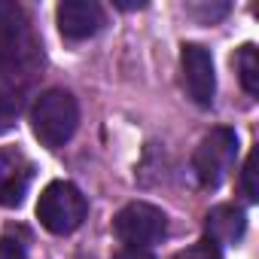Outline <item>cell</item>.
<instances>
[{"instance_id": "1", "label": "cell", "mask_w": 259, "mask_h": 259, "mask_svg": "<svg viewBox=\"0 0 259 259\" xmlns=\"http://www.w3.org/2000/svg\"><path fill=\"white\" fill-rule=\"evenodd\" d=\"M40 64L43 52L28 13L13 0H0V92L22 95V89L34 79Z\"/></svg>"}, {"instance_id": "6", "label": "cell", "mask_w": 259, "mask_h": 259, "mask_svg": "<svg viewBox=\"0 0 259 259\" xmlns=\"http://www.w3.org/2000/svg\"><path fill=\"white\" fill-rule=\"evenodd\" d=\"M183 67V89L198 107H210L217 95V73H213V55L201 43H183L180 52Z\"/></svg>"}, {"instance_id": "11", "label": "cell", "mask_w": 259, "mask_h": 259, "mask_svg": "<svg viewBox=\"0 0 259 259\" xmlns=\"http://www.w3.org/2000/svg\"><path fill=\"white\" fill-rule=\"evenodd\" d=\"M22 113V95L19 92H0V135H7Z\"/></svg>"}, {"instance_id": "3", "label": "cell", "mask_w": 259, "mask_h": 259, "mask_svg": "<svg viewBox=\"0 0 259 259\" xmlns=\"http://www.w3.org/2000/svg\"><path fill=\"white\" fill-rule=\"evenodd\" d=\"M89 217V201L85 195L67 183V180H55L40 192L37 201V220L46 232L52 235H70L82 226V220Z\"/></svg>"}, {"instance_id": "15", "label": "cell", "mask_w": 259, "mask_h": 259, "mask_svg": "<svg viewBox=\"0 0 259 259\" xmlns=\"http://www.w3.org/2000/svg\"><path fill=\"white\" fill-rule=\"evenodd\" d=\"M192 16H201V22H217L220 16L229 13V4H220V7H189Z\"/></svg>"}, {"instance_id": "7", "label": "cell", "mask_w": 259, "mask_h": 259, "mask_svg": "<svg viewBox=\"0 0 259 259\" xmlns=\"http://www.w3.org/2000/svg\"><path fill=\"white\" fill-rule=\"evenodd\" d=\"M31 177H34V165L22 150L0 147V204L4 207L22 204Z\"/></svg>"}, {"instance_id": "8", "label": "cell", "mask_w": 259, "mask_h": 259, "mask_svg": "<svg viewBox=\"0 0 259 259\" xmlns=\"http://www.w3.org/2000/svg\"><path fill=\"white\" fill-rule=\"evenodd\" d=\"M58 31L67 40H89L104 28V10L95 0H64L55 10Z\"/></svg>"}, {"instance_id": "5", "label": "cell", "mask_w": 259, "mask_h": 259, "mask_svg": "<svg viewBox=\"0 0 259 259\" xmlns=\"http://www.w3.org/2000/svg\"><path fill=\"white\" fill-rule=\"evenodd\" d=\"M113 232L125 247H141L150 250L153 244H159L168 232V217L162 207L147 204V201H132L125 204L116 220H113Z\"/></svg>"}, {"instance_id": "9", "label": "cell", "mask_w": 259, "mask_h": 259, "mask_svg": "<svg viewBox=\"0 0 259 259\" xmlns=\"http://www.w3.org/2000/svg\"><path fill=\"white\" fill-rule=\"evenodd\" d=\"M244 229H247V217L235 204H217L204 217V235L217 247L220 244H238L244 238Z\"/></svg>"}, {"instance_id": "13", "label": "cell", "mask_w": 259, "mask_h": 259, "mask_svg": "<svg viewBox=\"0 0 259 259\" xmlns=\"http://www.w3.org/2000/svg\"><path fill=\"white\" fill-rule=\"evenodd\" d=\"M253 177H256V168H253V156H247V162H244V168H241V189H244V198H247V201H256V198H259Z\"/></svg>"}, {"instance_id": "10", "label": "cell", "mask_w": 259, "mask_h": 259, "mask_svg": "<svg viewBox=\"0 0 259 259\" xmlns=\"http://www.w3.org/2000/svg\"><path fill=\"white\" fill-rule=\"evenodd\" d=\"M235 70H238V79L244 85L247 95H259V58H256V46L253 43H244L235 55Z\"/></svg>"}, {"instance_id": "4", "label": "cell", "mask_w": 259, "mask_h": 259, "mask_svg": "<svg viewBox=\"0 0 259 259\" xmlns=\"http://www.w3.org/2000/svg\"><path fill=\"white\" fill-rule=\"evenodd\" d=\"M235 159H238V135L232 128H210V132L201 138V144L195 147L192 171H195L201 186L217 189L229 177Z\"/></svg>"}, {"instance_id": "14", "label": "cell", "mask_w": 259, "mask_h": 259, "mask_svg": "<svg viewBox=\"0 0 259 259\" xmlns=\"http://www.w3.org/2000/svg\"><path fill=\"white\" fill-rule=\"evenodd\" d=\"M0 259H28L22 241L10 238V235H0Z\"/></svg>"}, {"instance_id": "12", "label": "cell", "mask_w": 259, "mask_h": 259, "mask_svg": "<svg viewBox=\"0 0 259 259\" xmlns=\"http://www.w3.org/2000/svg\"><path fill=\"white\" fill-rule=\"evenodd\" d=\"M174 259H223V250H220L213 241L204 238V241H198V244H192V247L174 253Z\"/></svg>"}, {"instance_id": "16", "label": "cell", "mask_w": 259, "mask_h": 259, "mask_svg": "<svg viewBox=\"0 0 259 259\" xmlns=\"http://www.w3.org/2000/svg\"><path fill=\"white\" fill-rule=\"evenodd\" d=\"M113 259H156L150 250H141V247H125V250H119Z\"/></svg>"}, {"instance_id": "2", "label": "cell", "mask_w": 259, "mask_h": 259, "mask_svg": "<svg viewBox=\"0 0 259 259\" xmlns=\"http://www.w3.org/2000/svg\"><path fill=\"white\" fill-rule=\"evenodd\" d=\"M79 125V104L64 89L43 92L31 107V132L46 150L64 147Z\"/></svg>"}]
</instances>
